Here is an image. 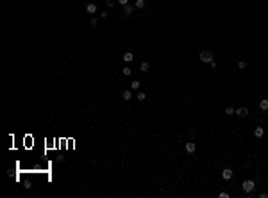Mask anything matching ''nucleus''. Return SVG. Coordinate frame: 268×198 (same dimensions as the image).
Here are the masks:
<instances>
[{
	"mask_svg": "<svg viewBox=\"0 0 268 198\" xmlns=\"http://www.w3.org/2000/svg\"><path fill=\"white\" fill-rule=\"evenodd\" d=\"M199 59L202 61V63H211V61L215 59V55H213L211 50H204V52H200V54H199Z\"/></svg>",
	"mask_w": 268,
	"mask_h": 198,
	"instance_id": "1",
	"label": "nucleus"
},
{
	"mask_svg": "<svg viewBox=\"0 0 268 198\" xmlns=\"http://www.w3.org/2000/svg\"><path fill=\"white\" fill-rule=\"evenodd\" d=\"M241 188H243V191H245L247 195H250V193L256 189V182H254V180H243Z\"/></svg>",
	"mask_w": 268,
	"mask_h": 198,
	"instance_id": "2",
	"label": "nucleus"
},
{
	"mask_svg": "<svg viewBox=\"0 0 268 198\" xmlns=\"http://www.w3.org/2000/svg\"><path fill=\"white\" fill-rule=\"evenodd\" d=\"M236 114H238L239 118H247L248 116V107H239V109H236Z\"/></svg>",
	"mask_w": 268,
	"mask_h": 198,
	"instance_id": "3",
	"label": "nucleus"
},
{
	"mask_svg": "<svg viewBox=\"0 0 268 198\" xmlns=\"http://www.w3.org/2000/svg\"><path fill=\"white\" fill-rule=\"evenodd\" d=\"M222 178H223V180H231V178H232V169L225 168L223 171H222Z\"/></svg>",
	"mask_w": 268,
	"mask_h": 198,
	"instance_id": "4",
	"label": "nucleus"
},
{
	"mask_svg": "<svg viewBox=\"0 0 268 198\" xmlns=\"http://www.w3.org/2000/svg\"><path fill=\"white\" fill-rule=\"evenodd\" d=\"M122 59L125 61V63H132V61H134V54H132V52H125Z\"/></svg>",
	"mask_w": 268,
	"mask_h": 198,
	"instance_id": "5",
	"label": "nucleus"
},
{
	"mask_svg": "<svg viewBox=\"0 0 268 198\" xmlns=\"http://www.w3.org/2000/svg\"><path fill=\"white\" fill-rule=\"evenodd\" d=\"M195 150H197V145H195L193 141H189V143H186V152H188V154H193Z\"/></svg>",
	"mask_w": 268,
	"mask_h": 198,
	"instance_id": "6",
	"label": "nucleus"
},
{
	"mask_svg": "<svg viewBox=\"0 0 268 198\" xmlns=\"http://www.w3.org/2000/svg\"><path fill=\"white\" fill-rule=\"evenodd\" d=\"M254 136H256V138H263V136H265V129H263V127H256V129H254Z\"/></svg>",
	"mask_w": 268,
	"mask_h": 198,
	"instance_id": "7",
	"label": "nucleus"
},
{
	"mask_svg": "<svg viewBox=\"0 0 268 198\" xmlns=\"http://www.w3.org/2000/svg\"><path fill=\"white\" fill-rule=\"evenodd\" d=\"M86 11H88L89 14H95L97 13V4H88L86 5Z\"/></svg>",
	"mask_w": 268,
	"mask_h": 198,
	"instance_id": "8",
	"label": "nucleus"
},
{
	"mask_svg": "<svg viewBox=\"0 0 268 198\" xmlns=\"http://www.w3.org/2000/svg\"><path fill=\"white\" fill-rule=\"evenodd\" d=\"M123 13H125V14H127V16H130V14H132V13H134V7H132V5H129V4H127V5H123Z\"/></svg>",
	"mask_w": 268,
	"mask_h": 198,
	"instance_id": "9",
	"label": "nucleus"
},
{
	"mask_svg": "<svg viewBox=\"0 0 268 198\" xmlns=\"http://www.w3.org/2000/svg\"><path fill=\"white\" fill-rule=\"evenodd\" d=\"M122 98H123V100H130V98H132V93H130V89H125V91L122 93Z\"/></svg>",
	"mask_w": 268,
	"mask_h": 198,
	"instance_id": "10",
	"label": "nucleus"
},
{
	"mask_svg": "<svg viewBox=\"0 0 268 198\" xmlns=\"http://www.w3.org/2000/svg\"><path fill=\"white\" fill-rule=\"evenodd\" d=\"M259 109H261V111H268V100H261V102H259Z\"/></svg>",
	"mask_w": 268,
	"mask_h": 198,
	"instance_id": "11",
	"label": "nucleus"
},
{
	"mask_svg": "<svg viewBox=\"0 0 268 198\" xmlns=\"http://www.w3.org/2000/svg\"><path fill=\"white\" fill-rule=\"evenodd\" d=\"M134 7H136V9H143V7H145V0H136V2H134Z\"/></svg>",
	"mask_w": 268,
	"mask_h": 198,
	"instance_id": "12",
	"label": "nucleus"
},
{
	"mask_svg": "<svg viewBox=\"0 0 268 198\" xmlns=\"http://www.w3.org/2000/svg\"><path fill=\"white\" fill-rule=\"evenodd\" d=\"M236 64H238V68H239V70H245V68H247V61H243V59L238 61Z\"/></svg>",
	"mask_w": 268,
	"mask_h": 198,
	"instance_id": "13",
	"label": "nucleus"
},
{
	"mask_svg": "<svg viewBox=\"0 0 268 198\" xmlns=\"http://www.w3.org/2000/svg\"><path fill=\"white\" fill-rule=\"evenodd\" d=\"M139 70H141V71H145V73H147V71H149V70H150V64H149V63H143V64H141V66H139Z\"/></svg>",
	"mask_w": 268,
	"mask_h": 198,
	"instance_id": "14",
	"label": "nucleus"
},
{
	"mask_svg": "<svg viewBox=\"0 0 268 198\" xmlns=\"http://www.w3.org/2000/svg\"><path fill=\"white\" fill-rule=\"evenodd\" d=\"M225 114H236V109L229 105V107H225Z\"/></svg>",
	"mask_w": 268,
	"mask_h": 198,
	"instance_id": "15",
	"label": "nucleus"
},
{
	"mask_svg": "<svg viewBox=\"0 0 268 198\" xmlns=\"http://www.w3.org/2000/svg\"><path fill=\"white\" fill-rule=\"evenodd\" d=\"M130 88H132V89H139V82H138V80H132V82H130Z\"/></svg>",
	"mask_w": 268,
	"mask_h": 198,
	"instance_id": "16",
	"label": "nucleus"
},
{
	"mask_svg": "<svg viewBox=\"0 0 268 198\" xmlns=\"http://www.w3.org/2000/svg\"><path fill=\"white\" fill-rule=\"evenodd\" d=\"M130 73H132V70H130V68H127V66H125V68H123V75H125V77H129Z\"/></svg>",
	"mask_w": 268,
	"mask_h": 198,
	"instance_id": "17",
	"label": "nucleus"
},
{
	"mask_svg": "<svg viewBox=\"0 0 268 198\" xmlns=\"http://www.w3.org/2000/svg\"><path fill=\"white\" fill-rule=\"evenodd\" d=\"M145 98H147V95H145V93H141V91H138V100H139V102H141V100H145Z\"/></svg>",
	"mask_w": 268,
	"mask_h": 198,
	"instance_id": "18",
	"label": "nucleus"
},
{
	"mask_svg": "<svg viewBox=\"0 0 268 198\" xmlns=\"http://www.w3.org/2000/svg\"><path fill=\"white\" fill-rule=\"evenodd\" d=\"M116 2H118V0H107V2H106V4H107V7H113V5H114V4H116Z\"/></svg>",
	"mask_w": 268,
	"mask_h": 198,
	"instance_id": "19",
	"label": "nucleus"
},
{
	"mask_svg": "<svg viewBox=\"0 0 268 198\" xmlns=\"http://www.w3.org/2000/svg\"><path fill=\"white\" fill-rule=\"evenodd\" d=\"M118 4H120V5H127V4H129V0H118Z\"/></svg>",
	"mask_w": 268,
	"mask_h": 198,
	"instance_id": "20",
	"label": "nucleus"
},
{
	"mask_svg": "<svg viewBox=\"0 0 268 198\" xmlns=\"http://www.w3.org/2000/svg\"><path fill=\"white\" fill-rule=\"evenodd\" d=\"M107 14H109L107 11H102V13H100V16H102V18H107Z\"/></svg>",
	"mask_w": 268,
	"mask_h": 198,
	"instance_id": "21",
	"label": "nucleus"
},
{
	"mask_svg": "<svg viewBox=\"0 0 268 198\" xmlns=\"http://www.w3.org/2000/svg\"><path fill=\"white\" fill-rule=\"evenodd\" d=\"M220 198H229V193H225V191H223V193H220Z\"/></svg>",
	"mask_w": 268,
	"mask_h": 198,
	"instance_id": "22",
	"label": "nucleus"
}]
</instances>
